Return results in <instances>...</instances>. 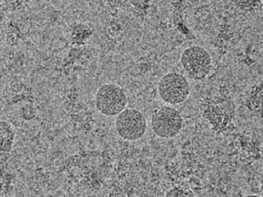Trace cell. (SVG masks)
Segmentation results:
<instances>
[{
  "mask_svg": "<svg viewBox=\"0 0 263 197\" xmlns=\"http://www.w3.org/2000/svg\"><path fill=\"white\" fill-rule=\"evenodd\" d=\"M97 110L106 116H115L126 110L127 94L122 87L109 83L100 87L95 97Z\"/></svg>",
  "mask_w": 263,
  "mask_h": 197,
  "instance_id": "6da1fadb",
  "label": "cell"
},
{
  "mask_svg": "<svg viewBox=\"0 0 263 197\" xmlns=\"http://www.w3.org/2000/svg\"><path fill=\"white\" fill-rule=\"evenodd\" d=\"M237 5H239V7L241 9H244V7L248 6V10H250L249 7H251V9L254 8L256 5L259 4L258 1H240V2H236Z\"/></svg>",
  "mask_w": 263,
  "mask_h": 197,
  "instance_id": "ba28073f",
  "label": "cell"
},
{
  "mask_svg": "<svg viewBox=\"0 0 263 197\" xmlns=\"http://www.w3.org/2000/svg\"><path fill=\"white\" fill-rule=\"evenodd\" d=\"M147 128V123L143 113L136 109H126L117 115L115 129L125 141H138L141 139Z\"/></svg>",
  "mask_w": 263,
  "mask_h": 197,
  "instance_id": "5b68a950",
  "label": "cell"
},
{
  "mask_svg": "<svg viewBox=\"0 0 263 197\" xmlns=\"http://www.w3.org/2000/svg\"><path fill=\"white\" fill-rule=\"evenodd\" d=\"M165 197H196L194 193L183 188H174L170 189L169 191L166 193Z\"/></svg>",
  "mask_w": 263,
  "mask_h": 197,
  "instance_id": "52a82bcc",
  "label": "cell"
},
{
  "mask_svg": "<svg viewBox=\"0 0 263 197\" xmlns=\"http://www.w3.org/2000/svg\"><path fill=\"white\" fill-rule=\"evenodd\" d=\"M260 187H261V191H262L263 193V175L262 178H261V184H260Z\"/></svg>",
  "mask_w": 263,
  "mask_h": 197,
  "instance_id": "9c48e42d",
  "label": "cell"
},
{
  "mask_svg": "<svg viewBox=\"0 0 263 197\" xmlns=\"http://www.w3.org/2000/svg\"><path fill=\"white\" fill-rule=\"evenodd\" d=\"M245 197H260V196H257V195H248V196H245Z\"/></svg>",
  "mask_w": 263,
  "mask_h": 197,
  "instance_id": "30bf717a",
  "label": "cell"
},
{
  "mask_svg": "<svg viewBox=\"0 0 263 197\" xmlns=\"http://www.w3.org/2000/svg\"><path fill=\"white\" fill-rule=\"evenodd\" d=\"M1 158L8 159L15 140V132L9 123L1 121Z\"/></svg>",
  "mask_w": 263,
  "mask_h": 197,
  "instance_id": "8992f818",
  "label": "cell"
},
{
  "mask_svg": "<svg viewBox=\"0 0 263 197\" xmlns=\"http://www.w3.org/2000/svg\"><path fill=\"white\" fill-rule=\"evenodd\" d=\"M183 126V118L179 111L171 105H164L155 111L151 117V128L162 139L178 136Z\"/></svg>",
  "mask_w": 263,
  "mask_h": 197,
  "instance_id": "7a4b0ae2",
  "label": "cell"
},
{
  "mask_svg": "<svg viewBox=\"0 0 263 197\" xmlns=\"http://www.w3.org/2000/svg\"><path fill=\"white\" fill-rule=\"evenodd\" d=\"M158 94L162 101L170 105L184 103L190 94V84L184 75L170 73L160 79Z\"/></svg>",
  "mask_w": 263,
  "mask_h": 197,
  "instance_id": "277c9868",
  "label": "cell"
},
{
  "mask_svg": "<svg viewBox=\"0 0 263 197\" xmlns=\"http://www.w3.org/2000/svg\"><path fill=\"white\" fill-rule=\"evenodd\" d=\"M180 63L186 75L194 80L206 78L213 66L210 53L201 46H191L185 49L180 56Z\"/></svg>",
  "mask_w": 263,
  "mask_h": 197,
  "instance_id": "3957f363",
  "label": "cell"
}]
</instances>
